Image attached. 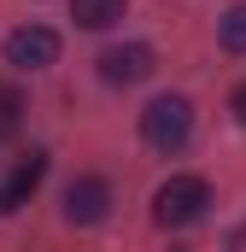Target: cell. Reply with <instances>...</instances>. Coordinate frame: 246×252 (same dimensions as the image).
Segmentation results:
<instances>
[{
	"instance_id": "6da1fadb",
	"label": "cell",
	"mask_w": 246,
	"mask_h": 252,
	"mask_svg": "<svg viewBox=\"0 0 246 252\" xmlns=\"http://www.w3.org/2000/svg\"><path fill=\"white\" fill-rule=\"evenodd\" d=\"M141 135H147V147H158V153L187 147V135H193V106H187L182 94H158V100L141 112Z\"/></svg>"
},
{
	"instance_id": "7a4b0ae2",
	"label": "cell",
	"mask_w": 246,
	"mask_h": 252,
	"mask_svg": "<svg viewBox=\"0 0 246 252\" xmlns=\"http://www.w3.org/2000/svg\"><path fill=\"white\" fill-rule=\"evenodd\" d=\"M205 205H211L205 176H170L164 188L153 193V217H158L164 229H187V223H199V217H205Z\"/></svg>"
},
{
	"instance_id": "3957f363",
	"label": "cell",
	"mask_w": 246,
	"mask_h": 252,
	"mask_svg": "<svg viewBox=\"0 0 246 252\" xmlns=\"http://www.w3.org/2000/svg\"><path fill=\"white\" fill-rule=\"evenodd\" d=\"M53 59H59V35H53L47 24H18V30L6 35V64H18V70H47Z\"/></svg>"
},
{
	"instance_id": "277c9868",
	"label": "cell",
	"mask_w": 246,
	"mask_h": 252,
	"mask_svg": "<svg viewBox=\"0 0 246 252\" xmlns=\"http://www.w3.org/2000/svg\"><path fill=\"white\" fill-rule=\"evenodd\" d=\"M64 217H70L76 229L106 223V217H112V182H106V176H76V182L64 188Z\"/></svg>"
},
{
	"instance_id": "5b68a950",
	"label": "cell",
	"mask_w": 246,
	"mask_h": 252,
	"mask_svg": "<svg viewBox=\"0 0 246 252\" xmlns=\"http://www.w3.org/2000/svg\"><path fill=\"white\" fill-rule=\"evenodd\" d=\"M100 76H106L112 88H129V82L153 76V47H147V41H129V47H112V53H100Z\"/></svg>"
},
{
	"instance_id": "8992f818",
	"label": "cell",
	"mask_w": 246,
	"mask_h": 252,
	"mask_svg": "<svg viewBox=\"0 0 246 252\" xmlns=\"http://www.w3.org/2000/svg\"><path fill=\"white\" fill-rule=\"evenodd\" d=\"M41 176H47V153H24V158H18V170L0 182V193H6V211H12V205H24L30 193L41 188Z\"/></svg>"
},
{
	"instance_id": "52a82bcc",
	"label": "cell",
	"mask_w": 246,
	"mask_h": 252,
	"mask_svg": "<svg viewBox=\"0 0 246 252\" xmlns=\"http://www.w3.org/2000/svg\"><path fill=\"white\" fill-rule=\"evenodd\" d=\"M70 18L82 30H112L123 18V0H70Z\"/></svg>"
},
{
	"instance_id": "ba28073f",
	"label": "cell",
	"mask_w": 246,
	"mask_h": 252,
	"mask_svg": "<svg viewBox=\"0 0 246 252\" xmlns=\"http://www.w3.org/2000/svg\"><path fill=\"white\" fill-rule=\"evenodd\" d=\"M217 41H223L229 53H246V6H229V12H223V24H217Z\"/></svg>"
},
{
	"instance_id": "9c48e42d",
	"label": "cell",
	"mask_w": 246,
	"mask_h": 252,
	"mask_svg": "<svg viewBox=\"0 0 246 252\" xmlns=\"http://www.w3.org/2000/svg\"><path fill=\"white\" fill-rule=\"evenodd\" d=\"M18 118H24V100H18L12 88H0V141L18 135Z\"/></svg>"
},
{
	"instance_id": "30bf717a",
	"label": "cell",
	"mask_w": 246,
	"mask_h": 252,
	"mask_svg": "<svg viewBox=\"0 0 246 252\" xmlns=\"http://www.w3.org/2000/svg\"><path fill=\"white\" fill-rule=\"evenodd\" d=\"M229 112H235V118H241V124H246V82H241V88H235V94H229Z\"/></svg>"
},
{
	"instance_id": "8fae6325",
	"label": "cell",
	"mask_w": 246,
	"mask_h": 252,
	"mask_svg": "<svg viewBox=\"0 0 246 252\" xmlns=\"http://www.w3.org/2000/svg\"><path fill=\"white\" fill-rule=\"evenodd\" d=\"M0 211H6V193H0Z\"/></svg>"
}]
</instances>
